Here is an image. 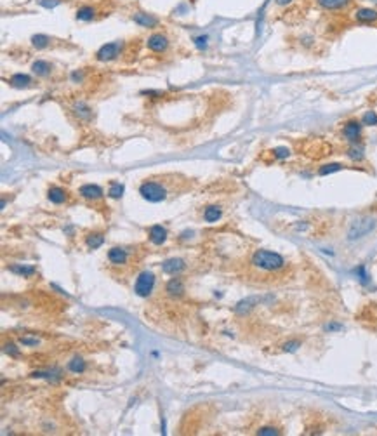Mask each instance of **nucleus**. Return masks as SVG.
Returning <instances> with one entry per match:
<instances>
[{
    "instance_id": "obj_1",
    "label": "nucleus",
    "mask_w": 377,
    "mask_h": 436,
    "mask_svg": "<svg viewBox=\"0 0 377 436\" xmlns=\"http://www.w3.org/2000/svg\"><path fill=\"white\" fill-rule=\"evenodd\" d=\"M252 264L264 271H278L285 266V259L271 250H257L252 256Z\"/></svg>"
},
{
    "instance_id": "obj_2",
    "label": "nucleus",
    "mask_w": 377,
    "mask_h": 436,
    "mask_svg": "<svg viewBox=\"0 0 377 436\" xmlns=\"http://www.w3.org/2000/svg\"><path fill=\"white\" fill-rule=\"evenodd\" d=\"M139 195L143 196L148 202H162V200L167 198V190L162 186L160 183H155V181H146V183L141 184L139 188Z\"/></svg>"
},
{
    "instance_id": "obj_3",
    "label": "nucleus",
    "mask_w": 377,
    "mask_h": 436,
    "mask_svg": "<svg viewBox=\"0 0 377 436\" xmlns=\"http://www.w3.org/2000/svg\"><path fill=\"white\" fill-rule=\"evenodd\" d=\"M374 228H376V219H372V217H361V219L355 221L351 225V228L348 231V237L349 240H358V238L365 237L367 233L372 231Z\"/></svg>"
},
{
    "instance_id": "obj_4",
    "label": "nucleus",
    "mask_w": 377,
    "mask_h": 436,
    "mask_svg": "<svg viewBox=\"0 0 377 436\" xmlns=\"http://www.w3.org/2000/svg\"><path fill=\"white\" fill-rule=\"evenodd\" d=\"M155 287V275L150 273V271H143L141 275L136 280V285H134V292L141 296V297H148L150 292Z\"/></svg>"
},
{
    "instance_id": "obj_5",
    "label": "nucleus",
    "mask_w": 377,
    "mask_h": 436,
    "mask_svg": "<svg viewBox=\"0 0 377 436\" xmlns=\"http://www.w3.org/2000/svg\"><path fill=\"white\" fill-rule=\"evenodd\" d=\"M122 51V44L120 42H109V44H105L101 49L96 52L97 61H113L120 56Z\"/></svg>"
},
{
    "instance_id": "obj_6",
    "label": "nucleus",
    "mask_w": 377,
    "mask_h": 436,
    "mask_svg": "<svg viewBox=\"0 0 377 436\" xmlns=\"http://www.w3.org/2000/svg\"><path fill=\"white\" fill-rule=\"evenodd\" d=\"M146 47L158 54L165 52V51L169 49V38H167L163 33H153V35H150L148 40H146Z\"/></svg>"
},
{
    "instance_id": "obj_7",
    "label": "nucleus",
    "mask_w": 377,
    "mask_h": 436,
    "mask_svg": "<svg viewBox=\"0 0 377 436\" xmlns=\"http://www.w3.org/2000/svg\"><path fill=\"white\" fill-rule=\"evenodd\" d=\"M342 136L348 139L349 143L357 144L360 141V136H361V125L358 120H349V122L344 123L342 127Z\"/></svg>"
},
{
    "instance_id": "obj_8",
    "label": "nucleus",
    "mask_w": 377,
    "mask_h": 436,
    "mask_svg": "<svg viewBox=\"0 0 377 436\" xmlns=\"http://www.w3.org/2000/svg\"><path fill=\"white\" fill-rule=\"evenodd\" d=\"M132 21L136 25L143 26V28H155L158 25V19L153 16V14L143 13V11H136L132 13Z\"/></svg>"
},
{
    "instance_id": "obj_9",
    "label": "nucleus",
    "mask_w": 377,
    "mask_h": 436,
    "mask_svg": "<svg viewBox=\"0 0 377 436\" xmlns=\"http://www.w3.org/2000/svg\"><path fill=\"white\" fill-rule=\"evenodd\" d=\"M355 19L358 23H365V25H370V23H376L377 21V11L370 7H360L355 11Z\"/></svg>"
},
{
    "instance_id": "obj_10",
    "label": "nucleus",
    "mask_w": 377,
    "mask_h": 436,
    "mask_svg": "<svg viewBox=\"0 0 377 436\" xmlns=\"http://www.w3.org/2000/svg\"><path fill=\"white\" fill-rule=\"evenodd\" d=\"M78 195L85 200H99L103 198V190L97 184H84L78 190Z\"/></svg>"
},
{
    "instance_id": "obj_11",
    "label": "nucleus",
    "mask_w": 377,
    "mask_h": 436,
    "mask_svg": "<svg viewBox=\"0 0 377 436\" xmlns=\"http://www.w3.org/2000/svg\"><path fill=\"white\" fill-rule=\"evenodd\" d=\"M184 268H186V262L182 261V259H179V257H172V259H167V261L162 262V271L169 275L179 273Z\"/></svg>"
},
{
    "instance_id": "obj_12",
    "label": "nucleus",
    "mask_w": 377,
    "mask_h": 436,
    "mask_svg": "<svg viewBox=\"0 0 377 436\" xmlns=\"http://www.w3.org/2000/svg\"><path fill=\"white\" fill-rule=\"evenodd\" d=\"M316 4L325 11H337V9L348 7L351 4V0H316Z\"/></svg>"
},
{
    "instance_id": "obj_13",
    "label": "nucleus",
    "mask_w": 377,
    "mask_h": 436,
    "mask_svg": "<svg viewBox=\"0 0 377 436\" xmlns=\"http://www.w3.org/2000/svg\"><path fill=\"white\" fill-rule=\"evenodd\" d=\"M150 240L155 245H162L167 240V229L160 225H155L150 228Z\"/></svg>"
},
{
    "instance_id": "obj_14",
    "label": "nucleus",
    "mask_w": 377,
    "mask_h": 436,
    "mask_svg": "<svg viewBox=\"0 0 377 436\" xmlns=\"http://www.w3.org/2000/svg\"><path fill=\"white\" fill-rule=\"evenodd\" d=\"M9 84H11L12 87H16V89H26V87L32 86L33 80H32V77H28V75L16 73V75H12V77L9 78Z\"/></svg>"
},
{
    "instance_id": "obj_15",
    "label": "nucleus",
    "mask_w": 377,
    "mask_h": 436,
    "mask_svg": "<svg viewBox=\"0 0 377 436\" xmlns=\"http://www.w3.org/2000/svg\"><path fill=\"white\" fill-rule=\"evenodd\" d=\"M96 14H97V9L92 7V5H82V7L77 9V17L78 21H92L96 19Z\"/></svg>"
},
{
    "instance_id": "obj_16",
    "label": "nucleus",
    "mask_w": 377,
    "mask_h": 436,
    "mask_svg": "<svg viewBox=\"0 0 377 436\" xmlns=\"http://www.w3.org/2000/svg\"><path fill=\"white\" fill-rule=\"evenodd\" d=\"M108 259H109V262H113V264H124V262L127 261V250L120 249V247H113V249H109Z\"/></svg>"
},
{
    "instance_id": "obj_17",
    "label": "nucleus",
    "mask_w": 377,
    "mask_h": 436,
    "mask_svg": "<svg viewBox=\"0 0 377 436\" xmlns=\"http://www.w3.org/2000/svg\"><path fill=\"white\" fill-rule=\"evenodd\" d=\"M47 198L51 200L53 204L59 205V204H63V202H66V192H65V190H63V188L53 186V188H49Z\"/></svg>"
},
{
    "instance_id": "obj_18",
    "label": "nucleus",
    "mask_w": 377,
    "mask_h": 436,
    "mask_svg": "<svg viewBox=\"0 0 377 436\" xmlns=\"http://www.w3.org/2000/svg\"><path fill=\"white\" fill-rule=\"evenodd\" d=\"M51 70H53V66L49 65L47 61H44V59H36L32 65V71L36 77H47L51 73Z\"/></svg>"
},
{
    "instance_id": "obj_19",
    "label": "nucleus",
    "mask_w": 377,
    "mask_h": 436,
    "mask_svg": "<svg viewBox=\"0 0 377 436\" xmlns=\"http://www.w3.org/2000/svg\"><path fill=\"white\" fill-rule=\"evenodd\" d=\"M165 292L169 294V296H181V294L184 292V283H182L181 278H172V280L167 283Z\"/></svg>"
},
{
    "instance_id": "obj_20",
    "label": "nucleus",
    "mask_w": 377,
    "mask_h": 436,
    "mask_svg": "<svg viewBox=\"0 0 377 436\" xmlns=\"http://www.w3.org/2000/svg\"><path fill=\"white\" fill-rule=\"evenodd\" d=\"M257 302H259V297H249V299H245V301L238 302V304H236V313H247V311H251L252 308L257 304Z\"/></svg>"
},
{
    "instance_id": "obj_21",
    "label": "nucleus",
    "mask_w": 377,
    "mask_h": 436,
    "mask_svg": "<svg viewBox=\"0 0 377 436\" xmlns=\"http://www.w3.org/2000/svg\"><path fill=\"white\" fill-rule=\"evenodd\" d=\"M85 242H87V247H89V249H99V247L105 244V237H103L101 233H94V235H89Z\"/></svg>"
},
{
    "instance_id": "obj_22",
    "label": "nucleus",
    "mask_w": 377,
    "mask_h": 436,
    "mask_svg": "<svg viewBox=\"0 0 377 436\" xmlns=\"http://www.w3.org/2000/svg\"><path fill=\"white\" fill-rule=\"evenodd\" d=\"M219 217H221V209L219 207H207L205 212H203V219H205L207 223H214V221H217Z\"/></svg>"
},
{
    "instance_id": "obj_23",
    "label": "nucleus",
    "mask_w": 377,
    "mask_h": 436,
    "mask_svg": "<svg viewBox=\"0 0 377 436\" xmlns=\"http://www.w3.org/2000/svg\"><path fill=\"white\" fill-rule=\"evenodd\" d=\"M51 44V38L47 35H33L32 37V45L35 49H45Z\"/></svg>"
},
{
    "instance_id": "obj_24",
    "label": "nucleus",
    "mask_w": 377,
    "mask_h": 436,
    "mask_svg": "<svg viewBox=\"0 0 377 436\" xmlns=\"http://www.w3.org/2000/svg\"><path fill=\"white\" fill-rule=\"evenodd\" d=\"M342 169H344V165H342V163H327V165H322V167L318 169V174H320V175H327V174H332V172L342 171Z\"/></svg>"
},
{
    "instance_id": "obj_25",
    "label": "nucleus",
    "mask_w": 377,
    "mask_h": 436,
    "mask_svg": "<svg viewBox=\"0 0 377 436\" xmlns=\"http://www.w3.org/2000/svg\"><path fill=\"white\" fill-rule=\"evenodd\" d=\"M68 368L73 372V374H82V372L85 370V362L82 358H73L72 362L68 363Z\"/></svg>"
},
{
    "instance_id": "obj_26",
    "label": "nucleus",
    "mask_w": 377,
    "mask_h": 436,
    "mask_svg": "<svg viewBox=\"0 0 377 436\" xmlns=\"http://www.w3.org/2000/svg\"><path fill=\"white\" fill-rule=\"evenodd\" d=\"M124 184L120 183H111L109 184V190H108V195L111 196V198H120L122 195H124Z\"/></svg>"
},
{
    "instance_id": "obj_27",
    "label": "nucleus",
    "mask_w": 377,
    "mask_h": 436,
    "mask_svg": "<svg viewBox=\"0 0 377 436\" xmlns=\"http://www.w3.org/2000/svg\"><path fill=\"white\" fill-rule=\"evenodd\" d=\"M348 157L351 160H355V162H360V160H363V150L355 144V146H351L348 150Z\"/></svg>"
},
{
    "instance_id": "obj_28",
    "label": "nucleus",
    "mask_w": 377,
    "mask_h": 436,
    "mask_svg": "<svg viewBox=\"0 0 377 436\" xmlns=\"http://www.w3.org/2000/svg\"><path fill=\"white\" fill-rule=\"evenodd\" d=\"M361 123L363 125H377V113L376 111H367L361 119Z\"/></svg>"
},
{
    "instance_id": "obj_29",
    "label": "nucleus",
    "mask_w": 377,
    "mask_h": 436,
    "mask_svg": "<svg viewBox=\"0 0 377 436\" xmlns=\"http://www.w3.org/2000/svg\"><path fill=\"white\" fill-rule=\"evenodd\" d=\"M273 155H275L276 158H287V157H290V150L285 146H278L273 150Z\"/></svg>"
},
{
    "instance_id": "obj_30",
    "label": "nucleus",
    "mask_w": 377,
    "mask_h": 436,
    "mask_svg": "<svg viewBox=\"0 0 377 436\" xmlns=\"http://www.w3.org/2000/svg\"><path fill=\"white\" fill-rule=\"evenodd\" d=\"M12 273H19V275H26V277H30V275L35 273V268H21V266H12L11 268Z\"/></svg>"
},
{
    "instance_id": "obj_31",
    "label": "nucleus",
    "mask_w": 377,
    "mask_h": 436,
    "mask_svg": "<svg viewBox=\"0 0 377 436\" xmlns=\"http://www.w3.org/2000/svg\"><path fill=\"white\" fill-rule=\"evenodd\" d=\"M278 433L280 431L276 428H269V426H264V428H261L259 431H257V435H259V436H276Z\"/></svg>"
},
{
    "instance_id": "obj_32",
    "label": "nucleus",
    "mask_w": 377,
    "mask_h": 436,
    "mask_svg": "<svg viewBox=\"0 0 377 436\" xmlns=\"http://www.w3.org/2000/svg\"><path fill=\"white\" fill-rule=\"evenodd\" d=\"M36 2H38V5H42L45 9H53L61 4V0H36Z\"/></svg>"
},
{
    "instance_id": "obj_33",
    "label": "nucleus",
    "mask_w": 377,
    "mask_h": 436,
    "mask_svg": "<svg viewBox=\"0 0 377 436\" xmlns=\"http://www.w3.org/2000/svg\"><path fill=\"white\" fill-rule=\"evenodd\" d=\"M299 346H301L299 341H294V343H287V344H285V346H284V351H290V353H292V351H296Z\"/></svg>"
},
{
    "instance_id": "obj_34",
    "label": "nucleus",
    "mask_w": 377,
    "mask_h": 436,
    "mask_svg": "<svg viewBox=\"0 0 377 436\" xmlns=\"http://www.w3.org/2000/svg\"><path fill=\"white\" fill-rule=\"evenodd\" d=\"M19 343L21 344H26V346H36V344H38V341H36V339H30V337H21Z\"/></svg>"
},
{
    "instance_id": "obj_35",
    "label": "nucleus",
    "mask_w": 377,
    "mask_h": 436,
    "mask_svg": "<svg viewBox=\"0 0 377 436\" xmlns=\"http://www.w3.org/2000/svg\"><path fill=\"white\" fill-rule=\"evenodd\" d=\"M195 42H197V45H198L200 49H205V45H207V37H197V38H195Z\"/></svg>"
},
{
    "instance_id": "obj_36",
    "label": "nucleus",
    "mask_w": 377,
    "mask_h": 436,
    "mask_svg": "<svg viewBox=\"0 0 377 436\" xmlns=\"http://www.w3.org/2000/svg\"><path fill=\"white\" fill-rule=\"evenodd\" d=\"M275 2L280 5V7H285V5H290L292 4V0H275Z\"/></svg>"
},
{
    "instance_id": "obj_37",
    "label": "nucleus",
    "mask_w": 377,
    "mask_h": 436,
    "mask_svg": "<svg viewBox=\"0 0 377 436\" xmlns=\"http://www.w3.org/2000/svg\"><path fill=\"white\" fill-rule=\"evenodd\" d=\"M5 351H7V353H11L12 356H16V355H18V351L14 349V346H12V344H11V346H5Z\"/></svg>"
}]
</instances>
